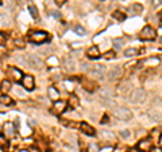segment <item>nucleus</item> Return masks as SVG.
I'll list each match as a JSON object with an SVG mask.
<instances>
[{
    "label": "nucleus",
    "instance_id": "1",
    "mask_svg": "<svg viewBox=\"0 0 162 152\" xmlns=\"http://www.w3.org/2000/svg\"><path fill=\"white\" fill-rule=\"evenodd\" d=\"M114 116L120 121H130L132 118V113L130 109L123 107V106H118L114 110Z\"/></svg>",
    "mask_w": 162,
    "mask_h": 152
},
{
    "label": "nucleus",
    "instance_id": "2",
    "mask_svg": "<svg viewBox=\"0 0 162 152\" xmlns=\"http://www.w3.org/2000/svg\"><path fill=\"white\" fill-rule=\"evenodd\" d=\"M28 40L34 44H43L49 40V34L46 31H41V30H37V31H31L30 36H28Z\"/></svg>",
    "mask_w": 162,
    "mask_h": 152
},
{
    "label": "nucleus",
    "instance_id": "3",
    "mask_svg": "<svg viewBox=\"0 0 162 152\" xmlns=\"http://www.w3.org/2000/svg\"><path fill=\"white\" fill-rule=\"evenodd\" d=\"M157 37V31L155 29L151 26H145L139 33V38L143 41H153Z\"/></svg>",
    "mask_w": 162,
    "mask_h": 152
},
{
    "label": "nucleus",
    "instance_id": "4",
    "mask_svg": "<svg viewBox=\"0 0 162 152\" xmlns=\"http://www.w3.org/2000/svg\"><path fill=\"white\" fill-rule=\"evenodd\" d=\"M26 63L28 64V67L34 68V69H42L45 67V63L41 60L38 56H34V54H28L26 56Z\"/></svg>",
    "mask_w": 162,
    "mask_h": 152
},
{
    "label": "nucleus",
    "instance_id": "5",
    "mask_svg": "<svg viewBox=\"0 0 162 152\" xmlns=\"http://www.w3.org/2000/svg\"><path fill=\"white\" fill-rule=\"evenodd\" d=\"M130 99L132 103H142L146 99V91L143 88H134L130 94Z\"/></svg>",
    "mask_w": 162,
    "mask_h": 152
},
{
    "label": "nucleus",
    "instance_id": "6",
    "mask_svg": "<svg viewBox=\"0 0 162 152\" xmlns=\"http://www.w3.org/2000/svg\"><path fill=\"white\" fill-rule=\"evenodd\" d=\"M154 143L151 141V139H142L136 145V149L139 152H151L153 151Z\"/></svg>",
    "mask_w": 162,
    "mask_h": 152
},
{
    "label": "nucleus",
    "instance_id": "7",
    "mask_svg": "<svg viewBox=\"0 0 162 152\" xmlns=\"http://www.w3.org/2000/svg\"><path fill=\"white\" fill-rule=\"evenodd\" d=\"M3 134L5 136V139H12L16 134V126L14 122H5L3 126Z\"/></svg>",
    "mask_w": 162,
    "mask_h": 152
},
{
    "label": "nucleus",
    "instance_id": "8",
    "mask_svg": "<svg viewBox=\"0 0 162 152\" xmlns=\"http://www.w3.org/2000/svg\"><path fill=\"white\" fill-rule=\"evenodd\" d=\"M8 76L12 79L14 81H16V83H19V81H22V79H23V73H22V71L19 69V68H16V67H9L8 68Z\"/></svg>",
    "mask_w": 162,
    "mask_h": 152
},
{
    "label": "nucleus",
    "instance_id": "9",
    "mask_svg": "<svg viewBox=\"0 0 162 152\" xmlns=\"http://www.w3.org/2000/svg\"><path fill=\"white\" fill-rule=\"evenodd\" d=\"M20 83H22L23 88L27 90V91H33V90H34V87H35L34 76H31V75H24Z\"/></svg>",
    "mask_w": 162,
    "mask_h": 152
},
{
    "label": "nucleus",
    "instance_id": "10",
    "mask_svg": "<svg viewBox=\"0 0 162 152\" xmlns=\"http://www.w3.org/2000/svg\"><path fill=\"white\" fill-rule=\"evenodd\" d=\"M66 101H57V102H54L53 103V113L54 114H62V113H65V110H66Z\"/></svg>",
    "mask_w": 162,
    "mask_h": 152
},
{
    "label": "nucleus",
    "instance_id": "11",
    "mask_svg": "<svg viewBox=\"0 0 162 152\" xmlns=\"http://www.w3.org/2000/svg\"><path fill=\"white\" fill-rule=\"evenodd\" d=\"M79 128L81 129V132H83V133H85L87 136H95V134H96L95 128H93L92 125H89L88 122H81V124L79 125Z\"/></svg>",
    "mask_w": 162,
    "mask_h": 152
},
{
    "label": "nucleus",
    "instance_id": "12",
    "mask_svg": "<svg viewBox=\"0 0 162 152\" xmlns=\"http://www.w3.org/2000/svg\"><path fill=\"white\" fill-rule=\"evenodd\" d=\"M147 116L154 122H162V113L159 110H157V109H149L147 110Z\"/></svg>",
    "mask_w": 162,
    "mask_h": 152
},
{
    "label": "nucleus",
    "instance_id": "13",
    "mask_svg": "<svg viewBox=\"0 0 162 152\" xmlns=\"http://www.w3.org/2000/svg\"><path fill=\"white\" fill-rule=\"evenodd\" d=\"M101 54H100V49L97 48L96 45H93V46H91V48H88L87 50V57L91 58V60H96V58H99Z\"/></svg>",
    "mask_w": 162,
    "mask_h": 152
},
{
    "label": "nucleus",
    "instance_id": "14",
    "mask_svg": "<svg viewBox=\"0 0 162 152\" xmlns=\"http://www.w3.org/2000/svg\"><path fill=\"white\" fill-rule=\"evenodd\" d=\"M47 97L50 101H53V103L60 101V91H58L54 86H50L47 88Z\"/></svg>",
    "mask_w": 162,
    "mask_h": 152
},
{
    "label": "nucleus",
    "instance_id": "15",
    "mask_svg": "<svg viewBox=\"0 0 162 152\" xmlns=\"http://www.w3.org/2000/svg\"><path fill=\"white\" fill-rule=\"evenodd\" d=\"M107 76H108L110 80H116V79H119V77L122 76V68L120 67L111 68L110 71H108V73H107Z\"/></svg>",
    "mask_w": 162,
    "mask_h": 152
},
{
    "label": "nucleus",
    "instance_id": "16",
    "mask_svg": "<svg viewBox=\"0 0 162 152\" xmlns=\"http://www.w3.org/2000/svg\"><path fill=\"white\" fill-rule=\"evenodd\" d=\"M159 63H161V60L158 57H149V58H146V60H143L140 64H143L146 68H155L158 67Z\"/></svg>",
    "mask_w": 162,
    "mask_h": 152
},
{
    "label": "nucleus",
    "instance_id": "17",
    "mask_svg": "<svg viewBox=\"0 0 162 152\" xmlns=\"http://www.w3.org/2000/svg\"><path fill=\"white\" fill-rule=\"evenodd\" d=\"M66 105L70 107V110H73V109L76 107H79V105H80V99L76 97L75 94H70L69 99H68V102H66Z\"/></svg>",
    "mask_w": 162,
    "mask_h": 152
},
{
    "label": "nucleus",
    "instance_id": "18",
    "mask_svg": "<svg viewBox=\"0 0 162 152\" xmlns=\"http://www.w3.org/2000/svg\"><path fill=\"white\" fill-rule=\"evenodd\" d=\"M0 105H3V106H12L14 99L11 97H8L7 94H1L0 95Z\"/></svg>",
    "mask_w": 162,
    "mask_h": 152
},
{
    "label": "nucleus",
    "instance_id": "19",
    "mask_svg": "<svg viewBox=\"0 0 162 152\" xmlns=\"http://www.w3.org/2000/svg\"><path fill=\"white\" fill-rule=\"evenodd\" d=\"M62 67H65V69H68V71H73L75 69V61L70 57H65L62 60Z\"/></svg>",
    "mask_w": 162,
    "mask_h": 152
},
{
    "label": "nucleus",
    "instance_id": "20",
    "mask_svg": "<svg viewBox=\"0 0 162 152\" xmlns=\"http://www.w3.org/2000/svg\"><path fill=\"white\" fill-rule=\"evenodd\" d=\"M0 90H1L3 94H7L9 90H11V81H9L8 79H4V80L0 83Z\"/></svg>",
    "mask_w": 162,
    "mask_h": 152
},
{
    "label": "nucleus",
    "instance_id": "21",
    "mask_svg": "<svg viewBox=\"0 0 162 152\" xmlns=\"http://www.w3.org/2000/svg\"><path fill=\"white\" fill-rule=\"evenodd\" d=\"M112 18H114L115 21L122 22V21L126 19V15H124V12H122V11H114V12H112Z\"/></svg>",
    "mask_w": 162,
    "mask_h": 152
},
{
    "label": "nucleus",
    "instance_id": "22",
    "mask_svg": "<svg viewBox=\"0 0 162 152\" xmlns=\"http://www.w3.org/2000/svg\"><path fill=\"white\" fill-rule=\"evenodd\" d=\"M28 11H30V14H31V16L34 19H38L39 18V14H38V8L35 7L34 4H28Z\"/></svg>",
    "mask_w": 162,
    "mask_h": 152
},
{
    "label": "nucleus",
    "instance_id": "23",
    "mask_svg": "<svg viewBox=\"0 0 162 152\" xmlns=\"http://www.w3.org/2000/svg\"><path fill=\"white\" fill-rule=\"evenodd\" d=\"M112 44H114L115 50H119V49H122L123 48V45H124V40H123V38H115Z\"/></svg>",
    "mask_w": 162,
    "mask_h": 152
},
{
    "label": "nucleus",
    "instance_id": "24",
    "mask_svg": "<svg viewBox=\"0 0 162 152\" xmlns=\"http://www.w3.org/2000/svg\"><path fill=\"white\" fill-rule=\"evenodd\" d=\"M83 86H84V88L88 90V91H95V88H96V84L92 83L91 80H84Z\"/></svg>",
    "mask_w": 162,
    "mask_h": 152
},
{
    "label": "nucleus",
    "instance_id": "25",
    "mask_svg": "<svg viewBox=\"0 0 162 152\" xmlns=\"http://www.w3.org/2000/svg\"><path fill=\"white\" fill-rule=\"evenodd\" d=\"M128 11H131V14H139L140 11H142V5L140 4H131L130 7H128Z\"/></svg>",
    "mask_w": 162,
    "mask_h": 152
},
{
    "label": "nucleus",
    "instance_id": "26",
    "mask_svg": "<svg viewBox=\"0 0 162 152\" xmlns=\"http://www.w3.org/2000/svg\"><path fill=\"white\" fill-rule=\"evenodd\" d=\"M136 54H138V50H136L135 48H128V49L124 50V56H126V57H134Z\"/></svg>",
    "mask_w": 162,
    "mask_h": 152
},
{
    "label": "nucleus",
    "instance_id": "27",
    "mask_svg": "<svg viewBox=\"0 0 162 152\" xmlns=\"http://www.w3.org/2000/svg\"><path fill=\"white\" fill-rule=\"evenodd\" d=\"M75 31H76V34H77V36H81V37L87 36V30H85L83 26H80V25L75 26Z\"/></svg>",
    "mask_w": 162,
    "mask_h": 152
},
{
    "label": "nucleus",
    "instance_id": "28",
    "mask_svg": "<svg viewBox=\"0 0 162 152\" xmlns=\"http://www.w3.org/2000/svg\"><path fill=\"white\" fill-rule=\"evenodd\" d=\"M89 73L93 79H104V73H100V72L95 71V69H89Z\"/></svg>",
    "mask_w": 162,
    "mask_h": 152
},
{
    "label": "nucleus",
    "instance_id": "29",
    "mask_svg": "<svg viewBox=\"0 0 162 152\" xmlns=\"http://www.w3.org/2000/svg\"><path fill=\"white\" fill-rule=\"evenodd\" d=\"M9 23V19L5 14H0V26H5Z\"/></svg>",
    "mask_w": 162,
    "mask_h": 152
},
{
    "label": "nucleus",
    "instance_id": "30",
    "mask_svg": "<svg viewBox=\"0 0 162 152\" xmlns=\"http://www.w3.org/2000/svg\"><path fill=\"white\" fill-rule=\"evenodd\" d=\"M101 137H103V139H107V140H114V133H111L110 130H103Z\"/></svg>",
    "mask_w": 162,
    "mask_h": 152
},
{
    "label": "nucleus",
    "instance_id": "31",
    "mask_svg": "<svg viewBox=\"0 0 162 152\" xmlns=\"http://www.w3.org/2000/svg\"><path fill=\"white\" fill-rule=\"evenodd\" d=\"M119 136H120L122 139H128V137L131 136V132H130V130H128V129L120 130V132H119Z\"/></svg>",
    "mask_w": 162,
    "mask_h": 152
},
{
    "label": "nucleus",
    "instance_id": "32",
    "mask_svg": "<svg viewBox=\"0 0 162 152\" xmlns=\"http://www.w3.org/2000/svg\"><path fill=\"white\" fill-rule=\"evenodd\" d=\"M14 44H15V46L19 48V49L24 48V40H22V38H16V40L14 41Z\"/></svg>",
    "mask_w": 162,
    "mask_h": 152
},
{
    "label": "nucleus",
    "instance_id": "33",
    "mask_svg": "<svg viewBox=\"0 0 162 152\" xmlns=\"http://www.w3.org/2000/svg\"><path fill=\"white\" fill-rule=\"evenodd\" d=\"M60 121H61L62 125L68 126V128H70V126H72V128H73V126H77L75 122H73V121H70V122H69V120H65V118H62V120H60Z\"/></svg>",
    "mask_w": 162,
    "mask_h": 152
},
{
    "label": "nucleus",
    "instance_id": "34",
    "mask_svg": "<svg viewBox=\"0 0 162 152\" xmlns=\"http://www.w3.org/2000/svg\"><path fill=\"white\" fill-rule=\"evenodd\" d=\"M92 69H95V71H97V72H100V73H104V71H105L104 65H101V64H96V65H93Z\"/></svg>",
    "mask_w": 162,
    "mask_h": 152
},
{
    "label": "nucleus",
    "instance_id": "35",
    "mask_svg": "<svg viewBox=\"0 0 162 152\" xmlns=\"http://www.w3.org/2000/svg\"><path fill=\"white\" fill-rule=\"evenodd\" d=\"M104 58H107V60H111V58L115 57V52L114 50H110V52H107V53H104V56H103Z\"/></svg>",
    "mask_w": 162,
    "mask_h": 152
},
{
    "label": "nucleus",
    "instance_id": "36",
    "mask_svg": "<svg viewBox=\"0 0 162 152\" xmlns=\"http://www.w3.org/2000/svg\"><path fill=\"white\" fill-rule=\"evenodd\" d=\"M0 145H1V147H5V145H7V139H5V136L3 133H0Z\"/></svg>",
    "mask_w": 162,
    "mask_h": 152
},
{
    "label": "nucleus",
    "instance_id": "37",
    "mask_svg": "<svg viewBox=\"0 0 162 152\" xmlns=\"http://www.w3.org/2000/svg\"><path fill=\"white\" fill-rule=\"evenodd\" d=\"M159 136H161V133H159V130H157V129H154L153 132H151V137L153 139H159ZM153 139H151V141H153Z\"/></svg>",
    "mask_w": 162,
    "mask_h": 152
},
{
    "label": "nucleus",
    "instance_id": "38",
    "mask_svg": "<svg viewBox=\"0 0 162 152\" xmlns=\"http://www.w3.org/2000/svg\"><path fill=\"white\" fill-rule=\"evenodd\" d=\"M5 40H7V36H5V33L0 31V46H1V45H4Z\"/></svg>",
    "mask_w": 162,
    "mask_h": 152
},
{
    "label": "nucleus",
    "instance_id": "39",
    "mask_svg": "<svg viewBox=\"0 0 162 152\" xmlns=\"http://www.w3.org/2000/svg\"><path fill=\"white\" fill-rule=\"evenodd\" d=\"M89 152H99V147L96 144H91L89 145Z\"/></svg>",
    "mask_w": 162,
    "mask_h": 152
},
{
    "label": "nucleus",
    "instance_id": "40",
    "mask_svg": "<svg viewBox=\"0 0 162 152\" xmlns=\"http://www.w3.org/2000/svg\"><path fill=\"white\" fill-rule=\"evenodd\" d=\"M50 53H52V49H50V48H47V49H41L39 50V54H47V56H50Z\"/></svg>",
    "mask_w": 162,
    "mask_h": 152
},
{
    "label": "nucleus",
    "instance_id": "41",
    "mask_svg": "<svg viewBox=\"0 0 162 152\" xmlns=\"http://www.w3.org/2000/svg\"><path fill=\"white\" fill-rule=\"evenodd\" d=\"M81 71H84V72L89 71V65H88L87 63H83V64H81Z\"/></svg>",
    "mask_w": 162,
    "mask_h": 152
},
{
    "label": "nucleus",
    "instance_id": "42",
    "mask_svg": "<svg viewBox=\"0 0 162 152\" xmlns=\"http://www.w3.org/2000/svg\"><path fill=\"white\" fill-rule=\"evenodd\" d=\"M56 4H57L58 7H61V5L65 4V0H56Z\"/></svg>",
    "mask_w": 162,
    "mask_h": 152
},
{
    "label": "nucleus",
    "instance_id": "43",
    "mask_svg": "<svg viewBox=\"0 0 162 152\" xmlns=\"http://www.w3.org/2000/svg\"><path fill=\"white\" fill-rule=\"evenodd\" d=\"M81 45H83V44H80V42H73V44H72V46H73V48L76 49V48H80Z\"/></svg>",
    "mask_w": 162,
    "mask_h": 152
},
{
    "label": "nucleus",
    "instance_id": "44",
    "mask_svg": "<svg viewBox=\"0 0 162 152\" xmlns=\"http://www.w3.org/2000/svg\"><path fill=\"white\" fill-rule=\"evenodd\" d=\"M28 152H41V151H39V149H38V148H37V147H33V148H31V149H30V151H28Z\"/></svg>",
    "mask_w": 162,
    "mask_h": 152
},
{
    "label": "nucleus",
    "instance_id": "45",
    "mask_svg": "<svg viewBox=\"0 0 162 152\" xmlns=\"http://www.w3.org/2000/svg\"><path fill=\"white\" fill-rule=\"evenodd\" d=\"M100 122H101V124H107V122H108V121H107V117H104V118H103Z\"/></svg>",
    "mask_w": 162,
    "mask_h": 152
},
{
    "label": "nucleus",
    "instance_id": "46",
    "mask_svg": "<svg viewBox=\"0 0 162 152\" xmlns=\"http://www.w3.org/2000/svg\"><path fill=\"white\" fill-rule=\"evenodd\" d=\"M130 152H139V151H138L136 148H132V149H130Z\"/></svg>",
    "mask_w": 162,
    "mask_h": 152
},
{
    "label": "nucleus",
    "instance_id": "47",
    "mask_svg": "<svg viewBox=\"0 0 162 152\" xmlns=\"http://www.w3.org/2000/svg\"><path fill=\"white\" fill-rule=\"evenodd\" d=\"M19 152H28V151H27V149H20Z\"/></svg>",
    "mask_w": 162,
    "mask_h": 152
},
{
    "label": "nucleus",
    "instance_id": "48",
    "mask_svg": "<svg viewBox=\"0 0 162 152\" xmlns=\"http://www.w3.org/2000/svg\"><path fill=\"white\" fill-rule=\"evenodd\" d=\"M151 152H161L159 149H154V151H151Z\"/></svg>",
    "mask_w": 162,
    "mask_h": 152
}]
</instances>
